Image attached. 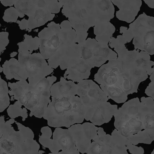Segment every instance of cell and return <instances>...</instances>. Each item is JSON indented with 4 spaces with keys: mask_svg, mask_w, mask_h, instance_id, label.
Returning <instances> with one entry per match:
<instances>
[{
    "mask_svg": "<svg viewBox=\"0 0 154 154\" xmlns=\"http://www.w3.org/2000/svg\"><path fill=\"white\" fill-rule=\"evenodd\" d=\"M30 128L11 119L0 118V154H39L40 146Z\"/></svg>",
    "mask_w": 154,
    "mask_h": 154,
    "instance_id": "6da1fadb",
    "label": "cell"
},
{
    "mask_svg": "<svg viewBox=\"0 0 154 154\" xmlns=\"http://www.w3.org/2000/svg\"><path fill=\"white\" fill-rule=\"evenodd\" d=\"M127 43L123 35H118L116 38H111L109 45L111 48H114L118 58L122 61L123 72L126 77L134 82L140 83L152 73L154 62L151 60L150 55L145 51L128 50L125 46Z\"/></svg>",
    "mask_w": 154,
    "mask_h": 154,
    "instance_id": "7a4b0ae2",
    "label": "cell"
},
{
    "mask_svg": "<svg viewBox=\"0 0 154 154\" xmlns=\"http://www.w3.org/2000/svg\"><path fill=\"white\" fill-rule=\"evenodd\" d=\"M49 126L69 128L85 119L84 106L79 97H52L43 116Z\"/></svg>",
    "mask_w": 154,
    "mask_h": 154,
    "instance_id": "3957f363",
    "label": "cell"
},
{
    "mask_svg": "<svg viewBox=\"0 0 154 154\" xmlns=\"http://www.w3.org/2000/svg\"><path fill=\"white\" fill-rule=\"evenodd\" d=\"M11 100H17L30 111V116L38 118H43L45 110L51 102L50 98L42 97L34 92L32 86L26 80L16 82H8Z\"/></svg>",
    "mask_w": 154,
    "mask_h": 154,
    "instance_id": "277c9868",
    "label": "cell"
},
{
    "mask_svg": "<svg viewBox=\"0 0 154 154\" xmlns=\"http://www.w3.org/2000/svg\"><path fill=\"white\" fill-rule=\"evenodd\" d=\"M129 29L134 35L135 48L154 55V17L143 13L129 25Z\"/></svg>",
    "mask_w": 154,
    "mask_h": 154,
    "instance_id": "5b68a950",
    "label": "cell"
},
{
    "mask_svg": "<svg viewBox=\"0 0 154 154\" xmlns=\"http://www.w3.org/2000/svg\"><path fill=\"white\" fill-rule=\"evenodd\" d=\"M75 33L70 32L65 37L57 52L48 60L49 66L56 69L59 66L62 70L77 64L81 59L80 46L77 43Z\"/></svg>",
    "mask_w": 154,
    "mask_h": 154,
    "instance_id": "8992f818",
    "label": "cell"
},
{
    "mask_svg": "<svg viewBox=\"0 0 154 154\" xmlns=\"http://www.w3.org/2000/svg\"><path fill=\"white\" fill-rule=\"evenodd\" d=\"M130 141L116 129L111 134L99 136L93 140L86 154H129L127 145Z\"/></svg>",
    "mask_w": 154,
    "mask_h": 154,
    "instance_id": "52a82bcc",
    "label": "cell"
},
{
    "mask_svg": "<svg viewBox=\"0 0 154 154\" xmlns=\"http://www.w3.org/2000/svg\"><path fill=\"white\" fill-rule=\"evenodd\" d=\"M79 45L81 58L92 68L99 67L108 60L118 58L117 53L109 48L108 44L100 43L96 39L88 38Z\"/></svg>",
    "mask_w": 154,
    "mask_h": 154,
    "instance_id": "ba28073f",
    "label": "cell"
},
{
    "mask_svg": "<svg viewBox=\"0 0 154 154\" xmlns=\"http://www.w3.org/2000/svg\"><path fill=\"white\" fill-rule=\"evenodd\" d=\"M18 60L27 72L28 81L31 85H36L54 71L40 53H19Z\"/></svg>",
    "mask_w": 154,
    "mask_h": 154,
    "instance_id": "9c48e42d",
    "label": "cell"
},
{
    "mask_svg": "<svg viewBox=\"0 0 154 154\" xmlns=\"http://www.w3.org/2000/svg\"><path fill=\"white\" fill-rule=\"evenodd\" d=\"M67 31L61 29L60 24L51 22L39 32L40 53L45 60L49 59L57 52L64 41Z\"/></svg>",
    "mask_w": 154,
    "mask_h": 154,
    "instance_id": "30bf717a",
    "label": "cell"
},
{
    "mask_svg": "<svg viewBox=\"0 0 154 154\" xmlns=\"http://www.w3.org/2000/svg\"><path fill=\"white\" fill-rule=\"evenodd\" d=\"M127 78L123 72L122 61L117 58L101 66L95 75L94 80L100 85L123 90L122 86Z\"/></svg>",
    "mask_w": 154,
    "mask_h": 154,
    "instance_id": "8fae6325",
    "label": "cell"
},
{
    "mask_svg": "<svg viewBox=\"0 0 154 154\" xmlns=\"http://www.w3.org/2000/svg\"><path fill=\"white\" fill-rule=\"evenodd\" d=\"M77 84V95L80 97L85 106H97L109 100L100 86L92 80H83Z\"/></svg>",
    "mask_w": 154,
    "mask_h": 154,
    "instance_id": "7c38bea8",
    "label": "cell"
},
{
    "mask_svg": "<svg viewBox=\"0 0 154 154\" xmlns=\"http://www.w3.org/2000/svg\"><path fill=\"white\" fill-rule=\"evenodd\" d=\"M68 129L73 134L78 151L81 154L86 153L91 141L98 136V128L92 123L75 124Z\"/></svg>",
    "mask_w": 154,
    "mask_h": 154,
    "instance_id": "4fadbf2b",
    "label": "cell"
},
{
    "mask_svg": "<svg viewBox=\"0 0 154 154\" xmlns=\"http://www.w3.org/2000/svg\"><path fill=\"white\" fill-rule=\"evenodd\" d=\"M85 119L96 126H101L111 120L117 111L118 106L105 102L93 106H85Z\"/></svg>",
    "mask_w": 154,
    "mask_h": 154,
    "instance_id": "5bb4252c",
    "label": "cell"
},
{
    "mask_svg": "<svg viewBox=\"0 0 154 154\" xmlns=\"http://www.w3.org/2000/svg\"><path fill=\"white\" fill-rule=\"evenodd\" d=\"M49 150L52 153L60 151L74 152L78 151L73 134L69 129L56 128L53 133Z\"/></svg>",
    "mask_w": 154,
    "mask_h": 154,
    "instance_id": "9a60e30c",
    "label": "cell"
},
{
    "mask_svg": "<svg viewBox=\"0 0 154 154\" xmlns=\"http://www.w3.org/2000/svg\"><path fill=\"white\" fill-rule=\"evenodd\" d=\"M92 68L83 59L77 64L69 67L64 74V78L74 82H79L87 79L90 76Z\"/></svg>",
    "mask_w": 154,
    "mask_h": 154,
    "instance_id": "2e32d148",
    "label": "cell"
},
{
    "mask_svg": "<svg viewBox=\"0 0 154 154\" xmlns=\"http://www.w3.org/2000/svg\"><path fill=\"white\" fill-rule=\"evenodd\" d=\"M77 84L71 80L67 81L61 77L59 82L54 83L51 88V95L55 97H64L77 95Z\"/></svg>",
    "mask_w": 154,
    "mask_h": 154,
    "instance_id": "e0dca14e",
    "label": "cell"
},
{
    "mask_svg": "<svg viewBox=\"0 0 154 154\" xmlns=\"http://www.w3.org/2000/svg\"><path fill=\"white\" fill-rule=\"evenodd\" d=\"M2 67L4 74L7 79H14L19 81L28 79L27 72L16 59L12 58L9 60H6Z\"/></svg>",
    "mask_w": 154,
    "mask_h": 154,
    "instance_id": "ac0fdd59",
    "label": "cell"
},
{
    "mask_svg": "<svg viewBox=\"0 0 154 154\" xmlns=\"http://www.w3.org/2000/svg\"><path fill=\"white\" fill-rule=\"evenodd\" d=\"M55 14L42 8L36 6V9L28 19V29L32 30L33 29L44 25L49 21L52 20Z\"/></svg>",
    "mask_w": 154,
    "mask_h": 154,
    "instance_id": "d6986e66",
    "label": "cell"
},
{
    "mask_svg": "<svg viewBox=\"0 0 154 154\" xmlns=\"http://www.w3.org/2000/svg\"><path fill=\"white\" fill-rule=\"evenodd\" d=\"M140 111L150 131L154 134V100L150 97H142Z\"/></svg>",
    "mask_w": 154,
    "mask_h": 154,
    "instance_id": "ffe728a7",
    "label": "cell"
},
{
    "mask_svg": "<svg viewBox=\"0 0 154 154\" xmlns=\"http://www.w3.org/2000/svg\"><path fill=\"white\" fill-rule=\"evenodd\" d=\"M115 31V28L110 22L99 23L94 27V34L97 41L103 44H108L113 34Z\"/></svg>",
    "mask_w": 154,
    "mask_h": 154,
    "instance_id": "44dd1931",
    "label": "cell"
},
{
    "mask_svg": "<svg viewBox=\"0 0 154 154\" xmlns=\"http://www.w3.org/2000/svg\"><path fill=\"white\" fill-rule=\"evenodd\" d=\"M23 41L17 44L19 47L18 53L23 54H32L33 51L39 48L40 39L39 37L33 38L31 36L25 34Z\"/></svg>",
    "mask_w": 154,
    "mask_h": 154,
    "instance_id": "7402d4cb",
    "label": "cell"
},
{
    "mask_svg": "<svg viewBox=\"0 0 154 154\" xmlns=\"http://www.w3.org/2000/svg\"><path fill=\"white\" fill-rule=\"evenodd\" d=\"M57 80V77L54 76L46 77L42 79L36 85H31L34 92L38 95L50 98L51 88Z\"/></svg>",
    "mask_w": 154,
    "mask_h": 154,
    "instance_id": "603a6c76",
    "label": "cell"
},
{
    "mask_svg": "<svg viewBox=\"0 0 154 154\" xmlns=\"http://www.w3.org/2000/svg\"><path fill=\"white\" fill-rule=\"evenodd\" d=\"M34 5L52 14L58 13L63 5L58 0H33Z\"/></svg>",
    "mask_w": 154,
    "mask_h": 154,
    "instance_id": "cb8c5ba5",
    "label": "cell"
},
{
    "mask_svg": "<svg viewBox=\"0 0 154 154\" xmlns=\"http://www.w3.org/2000/svg\"><path fill=\"white\" fill-rule=\"evenodd\" d=\"M14 5L20 14L30 17L36 9L33 0H14Z\"/></svg>",
    "mask_w": 154,
    "mask_h": 154,
    "instance_id": "d4e9b609",
    "label": "cell"
},
{
    "mask_svg": "<svg viewBox=\"0 0 154 154\" xmlns=\"http://www.w3.org/2000/svg\"><path fill=\"white\" fill-rule=\"evenodd\" d=\"M23 105L17 100L13 105H11L7 109V114L11 119H14L18 117H22V121H24L28 118L27 109L24 107L22 108Z\"/></svg>",
    "mask_w": 154,
    "mask_h": 154,
    "instance_id": "484cf974",
    "label": "cell"
},
{
    "mask_svg": "<svg viewBox=\"0 0 154 154\" xmlns=\"http://www.w3.org/2000/svg\"><path fill=\"white\" fill-rule=\"evenodd\" d=\"M1 91H0V112L4 111L10 106V98L9 97L8 85L7 82L0 77Z\"/></svg>",
    "mask_w": 154,
    "mask_h": 154,
    "instance_id": "4316f807",
    "label": "cell"
},
{
    "mask_svg": "<svg viewBox=\"0 0 154 154\" xmlns=\"http://www.w3.org/2000/svg\"><path fill=\"white\" fill-rule=\"evenodd\" d=\"M41 132L42 135L39 137V142L45 148H49L52 135V131L49 127L45 126L42 128Z\"/></svg>",
    "mask_w": 154,
    "mask_h": 154,
    "instance_id": "83f0119b",
    "label": "cell"
},
{
    "mask_svg": "<svg viewBox=\"0 0 154 154\" xmlns=\"http://www.w3.org/2000/svg\"><path fill=\"white\" fill-rule=\"evenodd\" d=\"M3 20L6 22H17L19 13L15 7H10L5 11Z\"/></svg>",
    "mask_w": 154,
    "mask_h": 154,
    "instance_id": "f1b7e54d",
    "label": "cell"
},
{
    "mask_svg": "<svg viewBox=\"0 0 154 154\" xmlns=\"http://www.w3.org/2000/svg\"><path fill=\"white\" fill-rule=\"evenodd\" d=\"M9 32H0V51L1 54L6 49V47L9 43Z\"/></svg>",
    "mask_w": 154,
    "mask_h": 154,
    "instance_id": "f546056e",
    "label": "cell"
},
{
    "mask_svg": "<svg viewBox=\"0 0 154 154\" xmlns=\"http://www.w3.org/2000/svg\"><path fill=\"white\" fill-rule=\"evenodd\" d=\"M127 150L129 151L131 154H144V150L142 147H138L136 145L133 144L131 142L127 145Z\"/></svg>",
    "mask_w": 154,
    "mask_h": 154,
    "instance_id": "4dcf8cb0",
    "label": "cell"
},
{
    "mask_svg": "<svg viewBox=\"0 0 154 154\" xmlns=\"http://www.w3.org/2000/svg\"><path fill=\"white\" fill-rule=\"evenodd\" d=\"M145 93L147 96L152 98L154 100V82H151L145 90Z\"/></svg>",
    "mask_w": 154,
    "mask_h": 154,
    "instance_id": "1f68e13d",
    "label": "cell"
},
{
    "mask_svg": "<svg viewBox=\"0 0 154 154\" xmlns=\"http://www.w3.org/2000/svg\"><path fill=\"white\" fill-rule=\"evenodd\" d=\"M61 29L63 31H68L73 29L71 23L69 20H64L60 24Z\"/></svg>",
    "mask_w": 154,
    "mask_h": 154,
    "instance_id": "d6a6232c",
    "label": "cell"
},
{
    "mask_svg": "<svg viewBox=\"0 0 154 154\" xmlns=\"http://www.w3.org/2000/svg\"><path fill=\"white\" fill-rule=\"evenodd\" d=\"M122 35L124 36V38H125L127 42H131V41L134 38L133 32H132L131 31V30L129 28H128V29L124 33H123V35Z\"/></svg>",
    "mask_w": 154,
    "mask_h": 154,
    "instance_id": "836d02e7",
    "label": "cell"
},
{
    "mask_svg": "<svg viewBox=\"0 0 154 154\" xmlns=\"http://www.w3.org/2000/svg\"><path fill=\"white\" fill-rule=\"evenodd\" d=\"M113 4L116 5L118 9H120L123 5L128 3L131 0H111Z\"/></svg>",
    "mask_w": 154,
    "mask_h": 154,
    "instance_id": "e575fe53",
    "label": "cell"
},
{
    "mask_svg": "<svg viewBox=\"0 0 154 154\" xmlns=\"http://www.w3.org/2000/svg\"><path fill=\"white\" fill-rule=\"evenodd\" d=\"M17 23L19 24V27L21 30H27L28 29V20L26 19H23L21 21L18 20L17 21Z\"/></svg>",
    "mask_w": 154,
    "mask_h": 154,
    "instance_id": "d590c367",
    "label": "cell"
},
{
    "mask_svg": "<svg viewBox=\"0 0 154 154\" xmlns=\"http://www.w3.org/2000/svg\"><path fill=\"white\" fill-rule=\"evenodd\" d=\"M2 4L5 6H12L14 5V0H0Z\"/></svg>",
    "mask_w": 154,
    "mask_h": 154,
    "instance_id": "8d00e7d4",
    "label": "cell"
},
{
    "mask_svg": "<svg viewBox=\"0 0 154 154\" xmlns=\"http://www.w3.org/2000/svg\"><path fill=\"white\" fill-rule=\"evenodd\" d=\"M48 154H80L78 151H76L74 152H69L67 151H61L58 152L50 153Z\"/></svg>",
    "mask_w": 154,
    "mask_h": 154,
    "instance_id": "74e56055",
    "label": "cell"
},
{
    "mask_svg": "<svg viewBox=\"0 0 154 154\" xmlns=\"http://www.w3.org/2000/svg\"><path fill=\"white\" fill-rule=\"evenodd\" d=\"M143 1L150 8L154 9V0H143Z\"/></svg>",
    "mask_w": 154,
    "mask_h": 154,
    "instance_id": "f35d334b",
    "label": "cell"
},
{
    "mask_svg": "<svg viewBox=\"0 0 154 154\" xmlns=\"http://www.w3.org/2000/svg\"><path fill=\"white\" fill-rule=\"evenodd\" d=\"M97 133L99 136H103L106 134L105 132L104 131V129L101 127L98 128Z\"/></svg>",
    "mask_w": 154,
    "mask_h": 154,
    "instance_id": "ab89813d",
    "label": "cell"
},
{
    "mask_svg": "<svg viewBox=\"0 0 154 154\" xmlns=\"http://www.w3.org/2000/svg\"><path fill=\"white\" fill-rule=\"evenodd\" d=\"M127 29H128V28L127 27L122 26L120 28V33L123 34L126 31Z\"/></svg>",
    "mask_w": 154,
    "mask_h": 154,
    "instance_id": "60d3db41",
    "label": "cell"
},
{
    "mask_svg": "<svg viewBox=\"0 0 154 154\" xmlns=\"http://www.w3.org/2000/svg\"><path fill=\"white\" fill-rule=\"evenodd\" d=\"M17 54H18V52H15V51H14V52H12V53H11V54H10V57L12 58L14 57Z\"/></svg>",
    "mask_w": 154,
    "mask_h": 154,
    "instance_id": "b9f144b4",
    "label": "cell"
},
{
    "mask_svg": "<svg viewBox=\"0 0 154 154\" xmlns=\"http://www.w3.org/2000/svg\"><path fill=\"white\" fill-rule=\"evenodd\" d=\"M68 1V0H58L59 2L61 3V4L63 5H64Z\"/></svg>",
    "mask_w": 154,
    "mask_h": 154,
    "instance_id": "7bdbcfd3",
    "label": "cell"
},
{
    "mask_svg": "<svg viewBox=\"0 0 154 154\" xmlns=\"http://www.w3.org/2000/svg\"><path fill=\"white\" fill-rule=\"evenodd\" d=\"M44 153V152H43V151H42V150H39V154H42Z\"/></svg>",
    "mask_w": 154,
    "mask_h": 154,
    "instance_id": "ee69618b",
    "label": "cell"
},
{
    "mask_svg": "<svg viewBox=\"0 0 154 154\" xmlns=\"http://www.w3.org/2000/svg\"><path fill=\"white\" fill-rule=\"evenodd\" d=\"M2 72H3V68L2 66L0 68V73H2Z\"/></svg>",
    "mask_w": 154,
    "mask_h": 154,
    "instance_id": "f6af8a7d",
    "label": "cell"
},
{
    "mask_svg": "<svg viewBox=\"0 0 154 154\" xmlns=\"http://www.w3.org/2000/svg\"><path fill=\"white\" fill-rule=\"evenodd\" d=\"M151 154H154V149L153 151V152H152V153Z\"/></svg>",
    "mask_w": 154,
    "mask_h": 154,
    "instance_id": "bcb514c9",
    "label": "cell"
}]
</instances>
